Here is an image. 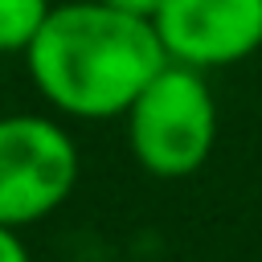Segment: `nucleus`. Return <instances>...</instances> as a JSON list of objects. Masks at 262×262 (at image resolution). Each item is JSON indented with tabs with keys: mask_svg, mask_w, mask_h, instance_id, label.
<instances>
[{
	"mask_svg": "<svg viewBox=\"0 0 262 262\" xmlns=\"http://www.w3.org/2000/svg\"><path fill=\"white\" fill-rule=\"evenodd\" d=\"M98 4H106V8H119V12H131V16H143V20H151V16H156V8H160L164 0H98Z\"/></svg>",
	"mask_w": 262,
	"mask_h": 262,
	"instance_id": "obj_7",
	"label": "nucleus"
},
{
	"mask_svg": "<svg viewBox=\"0 0 262 262\" xmlns=\"http://www.w3.org/2000/svg\"><path fill=\"white\" fill-rule=\"evenodd\" d=\"M74 135L49 115H0V225H33L74 192Z\"/></svg>",
	"mask_w": 262,
	"mask_h": 262,
	"instance_id": "obj_3",
	"label": "nucleus"
},
{
	"mask_svg": "<svg viewBox=\"0 0 262 262\" xmlns=\"http://www.w3.org/2000/svg\"><path fill=\"white\" fill-rule=\"evenodd\" d=\"M127 143L143 172L160 180L192 176L217 143V102L201 70L168 61L127 106Z\"/></svg>",
	"mask_w": 262,
	"mask_h": 262,
	"instance_id": "obj_2",
	"label": "nucleus"
},
{
	"mask_svg": "<svg viewBox=\"0 0 262 262\" xmlns=\"http://www.w3.org/2000/svg\"><path fill=\"white\" fill-rule=\"evenodd\" d=\"M168 66L156 25L98 0L53 4L25 49L37 94L70 119H115Z\"/></svg>",
	"mask_w": 262,
	"mask_h": 262,
	"instance_id": "obj_1",
	"label": "nucleus"
},
{
	"mask_svg": "<svg viewBox=\"0 0 262 262\" xmlns=\"http://www.w3.org/2000/svg\"><path fill=\"white\" fill-rule=\"evenodd\" d=\"M49 8H53L49 0H0V57L4 53L25 57L33 37L41 33Z\"/></svg>",
	"mask_w": 262,
	"mask_h": 262,
	"instance_id": "obj_5",
	"label": "nucleus"
},
{
	"mask_svg": "<svg viewBox=\"0 0 262 262\" xmlns=\"http://www.w3.org/2000/svg\"><path fill=\"white\" fill-rule=\"evenodd\" d=\"M176 66L225 70L262 49V0H164L151 16Z\"/></svg>",
	"mask_w": 262,
	"mask_h": 262,
	"instance_id": "obj_4",
	"label": "nucleus"
},
{
	"mask_svg": "<svg viewBox=\"0 0 262 262\" xmlns=\"http://www.w3.org/2000/svg\"><path fill=\"white\" fill-rule=\"evenodd\" d=\"M0 262H33L29 246L20 242V233L12 225H0Z\"/></svg>",
	"mask_w": 262,
	"mask_h": 262,
	"instance_id": "obj_6",
	"label": "nucleus"
}]
</instances>
